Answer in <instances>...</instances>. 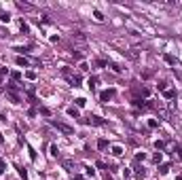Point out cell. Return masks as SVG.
Masks as SVG:
<instances>
[{"label":"cell","mask_w":182,"mask_h":180,"mask_svg":"<svg viewBox=\"0 0 182 180\" xmlns=\"http://www.w3.org/2000/svg\"><path fill=\"white\" fill-rule=\"evenodd\" d=\"M51 125H53V127H57L60 132L68 134V136H70V134H74V129L70 127V125H66V123H60V121H53V119H51Z\"/></svg>","instance_id":"6da1fadb"},{"label":"cell","mask_w":182,"mask_h":180,"mask_svg":"<svg viewBox=\"0 0 182 180\" xmlns=\"http://www.w3.org/2000/svg\"><path fill=\"white\" fill-rule=\"evenodd\" d=\"M85 123H87V125H104V119H100V117H93V114H89V117L85 119Z\"/></svg>","instance_id":"7a4b0ae2"},{"label":"cell","mask_w":182,"mask_h":180,"mask_svg":"<svg viewBox=\"0 0 182 180\" xmlns=\"http://www.w3.org/2000/svg\"><path fill=\"white\" fill-rule=\"evenodd\" d=\"M112 95H114V89H106V91H102V93H100V100L102 102H108Z\"/></svg>","instance_id":"3957f363"},{"label":"cell","mask_w":182,"mask_h":180,"mask_svg":"<svg viewBox=\"0 0 182 180\" xmlns=\"http://www.w3.org/2000/svg\"><path fill=\"white\" fill-rule=\"evenodd\" d=\"M15 64H17V66H21V68H28V66H30V59H28V57H21V55H17Z\"/></svg>","instance_id":"277c9868"},{"label":"cell","mask_w":182,"mask_h":180,"mask_svg":"<svg viewBox=\"0 0 182 180\" xmlns=\"http://www.w3.org/2000/svg\"><path fill=\"white\" fill-rule=\"evenodd\" d=\"M133 91H136V95H142V97H148V93H151L146 87H136Z\"/></svg>","instance_id":"5b68a950"},{"label":"cell","mask_w":182,"mask_h":180,"mask_svg":"<svg viewBox=\"0 0 182 180\" xmlns=\"http://www.w3.org/2000/svg\"><path fill=\"white\" fill-rule=\"evenodd\" d=\"M95 85H98V79H95V76H89L87 79V87L89 89H95Z\"/></svg>","instance_id":"8992f818"},{"label":"cell","mask_w":182,"mask_h":180,"mask_svg":"<svg viewBox=\"0 0 182 180\" xmlns=\"http://www.w3.org/2000/svg\"><path fill=\"white\" fill-rule=\"evenodd\" d=\"M163 95L167 97V100H174V97H176V89H165V91H163Z\"/></svg>","instance_id":"52a82bcc"},{"label":"cell","mask_w":182,"mask_h":180,"mask_svg":"<svg viewBox=\"0 0 182 180\" xmlns=\"http://www.w3.org/2000/svg\"><path fill=\"white\" fill-rule=\"evenodd\" d=\"M98 148H100V150L108 148V140H104V138H102V140H98Z\"/></svg>","instance_id":"ba28073f"},{"label":"cell","mask_w":182,"mask_h":180,"mask_svg":"<svg viewBox=\"0 0 182 180\" xmlns=\"http://www.w3.org/2000/svg\"><path fill=\"white\" fill-rule=\"evenodd\" d=\"M112 155H114V157L123 155V146H119V144H116V146H112Z\"/></svg>","instance_id":"9c48e42d"},{"label":"cell","mask_w":182,"mask_h":180,"mask_svg":"<svg viewBox=\"0 0 182 180\" xmlns=\"http://www.w3.org/2000/svg\"><path fill=\"white\" fill-rule=\"evenodd\" d=\"M167 172H169V163H163V165L159 167V174H161V176H165Z\"/></svg>","instance_id":"30bf717a"},{"label":"cell","mask_w":182,"mask_h":180,"mask_svg":"<svg viewBox=\"0 0 182 180\" xmlns=\"http://www.w3.org/2000/svg\"><path fill=\"white\" fill-rule=\"evenodd\" d=\"M163 59H165L167 64H172V66H176V57H174V55H167V53H165V55H163Z\"/></svg>","instance_id":"8fae6325"},{"label":"cell","mask_w":182,"mask_h":180,"mask_svg":"<svg viewBox=\"0 0 182 180\" xmlns=\"http://www.w3.org/2000/svg\"><path fill=\"white\" fill-rule=\"evenodd\" d=\"M17 7L21 11H32V4H28V2H17Z\"/></svg>","instance_id":"7c38bea8"},{"label":"cell","mask_w":182,"mask_h":180,"mask_svg":"<svg viewBox=\"0 0 182 180\" xmlns=\"http://www.w3.org/2000/svg\"><path fill=\"white\" fill-rule=\"evenodd\" d=\"M68 114H70V117H74V119H76V117H78V108L70 106V108H68Z\"/></svg>","instance_id":"4fadbf2b"},{"label":"cell","mask_w":182,"mask_h":180,"mask_svg":"<svg viewBox=\"0 0 182 180\" xmlns=\"http://www.w3.org/2000/svg\"><path fill=\"white\" fill-rule=\"evenodd\" d=\"M9 19H11V15L4 13V11H0V21H7V24H9Z\"/></svg>","instance_id":"5bb4252c"},{"label":"cell","mask_w":182,"mask_h":180,"mask_svg":"<svg viewBox=\"0 0 182 180\" xmlns=\"http://www.w3.org/2000/svg\"><path fill=\"white\" fill-rule=\"evenodd\" d=\"M155 148H157V150H163L165 148V142H163V140H157V142H155Z\"/></svg>","instance_id":"9a60e30c"},{"label":"cell","mask_w":182,"mask_h":180,"mask_svg":"<svg viewBox=\"0 0 182 180\" xmlns=\"http://www.w3.org/2000/svg\"><path fill=\"white\" fill-rule=\"evenodd\" d=\"M7 74H9V70H7V68H0V83L7 79Z\"/></svg>","instance_id":"2e32d148"},{"label":"cell","mask_w":182,"mask_h":180,"mask_svg":"<svg viewBox=\"0 0 182 180\" xmlns=\"http://www.w3.org/2000/svg\"><path fill=\"white\" fill-rule=\"evenodd\" d=\"M62 74L66 76V79H70V76H72V74H70V68H68V66H64V68H62Z\"/></svg>","instance_id":"e0dca14e"},{"label":"cell","mask_w":182,"mask_h":180,"mask_svg":"<svg viewBox=\"0 0 182 180\" xmlns=\"http://www.w3.org/2000/svg\"><path fill=\"white\" fill-rule=\"evenodd\" d=\"M85 104H87V100H85V97H78V100H76V108H83Z\"/></svg>","instance_id":"ac0fdd59"},{"label":"cell","mask_w":182,"mask_h":180,"mask_svg":"<svg viewBox=\"0 0 182 180\" xmlns=\"http://www.w3.org/2000/svg\"><path fill=\"white\" fill-rule=\"evenodd\" d=\"M148 127H151V129L159 127V121H157V119H151V121H148Z\"/></svg>","instance_id":"d6986e66"},{"label":"cell","mask_w":182,"mask_h":180,"mask_svg":"<svg viewBox=\"0 0 182 180\" xmlns=\"http://www.w3.org/2000/svg\"><path fill=\"white\" fill-rule=\"evenodd\" d=\"M174 152H178V157L182 159V144H176V146H174Z\"/></svg>","instance_id":"ffe728a7"},{"label":"cell","mask_w":182,"mask_h":180,"mask_svg":"<svg viewBox=\"0 0 182 180\" xmlns=\"http://www.w3.org/2000/svg\"><path fill=\"white\" fill-rule=\"evenodd\" d=\"M93 17H95V19H98V21H104V15H102V13H100V11H93Z\"/></svg>","instance_id":"44dd1931"},{"label":"cell","mask_w":182,"mask_h":180,"mask_svg":"<svg viewBox=\"0 0 182 180\" xmlns=\"http://www.w3.org/2000/svg\"><path fill=\"white\" fill-rule=\"evenodd\" d=\"M51 155H53V157L60 155V150H57V144H51Z\"/></svg>","instance_id":"7402d4cb"},{"label":"cell","mask_w":182,"mask_h":180,"mask_svg":"<svg viewBox=\"0 0 182 180\" xmlns=\"http://www.w3.org/2000/svg\"><path fill=\"white\" fill-rule=\"evenodd\" d=\"M25 79L34 81V79H36V72H32V70H28V72H25Z\"/></svg>","instance_id":"603a6c76"},{"label":"cell","mask_w":182,"mask_h":180,"mask_svg":"<svg viewBox=\"0 0 182 180\" xmlns=\"http://www.w3.org/2000/svg\"><path fill=\"white\" fill-rule=\"evenodd\" d=\"M28 152H30V159L36 161V152H34V148H32V146H28Z\"/></svg>","instance_id":"cb8c5ba5"},{"label":"cell","mask_w":182,"mask_h":180,"mask_svg":"<svg viewBox=\"0 0 182 180\" xmlns=\"http://www.w3.org/2000/svg\"><path fill=\"white\" fill-rule=\"evenodd\" d=\"M11 79H13V81H19L21 79V72H11Z\"/></svg>","instance_id":"d4e9b609"},{"label":"cell","mask_w":182,"mask_h":180,"mask_svg":"<svg viewBox=\"0 0 182 180\" xmlns=\"http://www.w3.org/2000/svg\"><path fill=\"white\" fill-rule=\"evenodd\" d=\"M110 68H112V70H114V72H121V70H123V68L119 66V64H110Z\"/></svg>","instance_id":"484cf974"},{"label":"cell","mask_w":182,"mask_h":180,"mask_svg":"<svg viewBox=\"0 0 182 180\" xmlns=\"http://www.w3.org/2000/svg\"><path fill=\"white\" fill-rule=\"evenodd\" d=\"M144 159H146V155H144V152H138V155H136V161H144Z\"/></svg>","instance_id":"4316f807"},{"label":"cell","mask_w":182,"mask_h":180,"mask_svg":"<svg viewBox=\"0 0 182 180\" xmlns=\"http://www.w3.org/2000/svg\"><path fill=\"white\" fill-rule=\"evenodd\" d=\"M136 176H138V178H140V180H142L144 176H146V172H144V170H138V172H136Z\"/></svg>","instance_id":"83f0119b"},{"label":"cell","mask_w":182,"mask_h":180,"mask_svg":"<svg viewBox=\"0 0 182 180\" xmlns=\"http://www.w3.org/2000/svg\"><path fill=\"white\" fill-rule=\"evenodd\" d=\"M153 159H155V163H159V161H161V159H163V155H161V152H157V155H155V157H153Z\"/></svg>","instance_id":"f1b7e54d"},{"label":"cell","mask_w":182,"mask_h":180,"mask_svg":"<svg viewBox=\"0 0 182 180\" xmlns=\"http://www.w3.org/2000/svg\"><path fill=\"white\" fill-rule=\"evenodd\" d=\"M19 28L23 30V32H28V30H30V28H28V24H25V21H21V24H19Z\"/></svg>","instance_id":"f546056e"},{"label":"cell","mask_w":182,"mask_h":180,"mask_svg":"<svg viewBox=\"0 0 182 180\" xmlns=\"http://www.w3.org/2000/svg\"><path fill=\"white\" fill-rule=\"evenodd\" d=\"M40 114H45V117H49V114H51V110H49V108H40Z\"/></svg>","instance_id":"4dcf8cb0"},{"label":"cell","mask_w":182,"mask_h":180,"mask_svg":"<svg viewBox=\"0 0 182 180\" xmlns=\"http://www.w3.org/2000/svg\"><path fill=\"white\" fill-rule=\"evenodd\" d=\"M87 176H91V178L95 176V170H93V167H87Z\"/></svg>","instance_id":"1f68e13d"},{"label":"cell","mask_w":182,"mask_h":180,"mask_svg":"<svg viewBox=\"0 0 182 180\" xmlns=\"http://www.w3.org/2000/svg\"><path fill=\"white\" fill-rule=\"evenodd\" d=\"M40 21H42V24H51V19L47 17V15H42V17H40Z\"/></svg>","instance_id":"d6a6232c"},{"label":"cell","mask_w":182,"mask_h":180,"mask_svg":"<svg viewBox=\"0 0 182 180\" xmlns=\"http://www.w3.org/2000/svg\"><path fill=\"white\" fill-rule=\"evenodd\" d=\"M28 49H30V47H17V49H15V51H19V53H25V51H28Z\"/></svg>","instance_id":"836d02e7"},{"label":"cell","mask_w":182,"mask_h":180,"mask_svg":"<svg viewBox=\"0 0 182 180\" xmlns=\"http://www.w3.org/2000/svg\"><path fill=\"white\" fill-rule=\"evenodd\" d=\"M74 180H85L83 176H74Z\"/></svg>","instance_id":"e575fe53"},{"label":"cell","mask_w":182,"mask_h":180,"mask_svg":"<svg viewBox=\"0 0 182 180\" xmlns=\"http://www.w3.org/2000/svg\"><path fill=\"white\" fill-rule=\"evenodd\" d=\"M0 93H2V89H0Z\"/></svg>","instance_id":"d590c367"}]
</instances>
